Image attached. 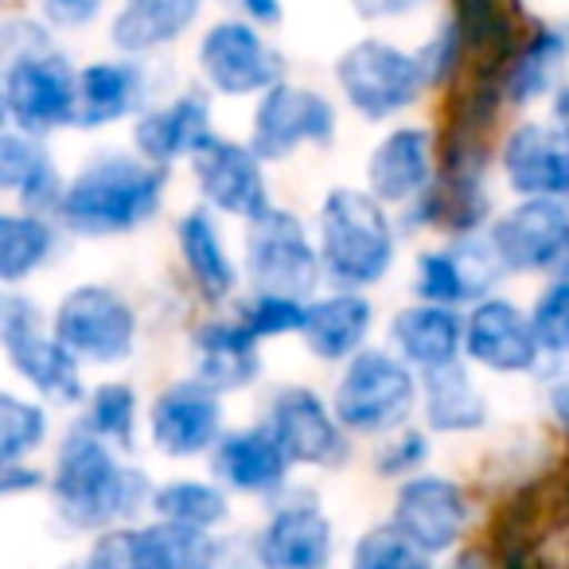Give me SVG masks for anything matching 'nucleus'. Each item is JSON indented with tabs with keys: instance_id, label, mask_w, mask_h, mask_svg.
Masks as SVG:
<instances>
[{
	"instance_id": "1",
	"label": "nucleus",
	"mask_w": 569,
	"mask_h": 569,
	"mask_svg": "<svg viewBox=\"0 0 569 569\" xmlns=\"http://www.w3.org/2000/svg\"><path fill=\"white\" fill-rule=\"evenodd\" d=\"M152 480L141 468L126 465L113 445L94 437L87 426H71L51 468V499L59 519L71 530L129 527L141 511H152Z\"/></svg>"
},
{
	"instance_id": "2",
	"label": "nucleus",
	"mask_w": 569,
	"mask_h": 569,
	"mask_svg": "<svg viewBox=\"0 0 569 569\" xmlns=\"http://www.w3.org/2000/svg\"><path fill=\"white\" fill-rule=\"evenodd\" d=\"M0 110L9 129L48 137L79 118V71L36 20L12 17L0 28Z\"/></svg>"
},
{
	"instance_id": "3",
	"label": "nucleus",
	"mask_w": 569,
	"mask_h": 569,
	"mask_svg": "<svg viewBox=\"0 0 569 569\" xmlns=\"http://www.w3.org/2000/svg\"><path fill=\"white\" fill-rule=\"evenodd\" d=\"M168 191V168L141 152L106 149L67 180L56 219L79 238H113L144 227L160 211Z\"/></svg>"
},
{
	"instance_id": "4",
	"label": "nucleus",
	"mask_w": 569,
	"mask_h": 569,
	"mask_svg": "<svg viewBox=\"0 0 569 569\" xmlns=\"http://www.w3.org/2000/svg\"><path fill=\"white\" fill-rule=\"evenodd\" d=\"M317 246L332 289L367 293L395 266L398 230L367 188H332L317 214Z\"/></svg>"
},
{
	"instance_id": "5",
	"label": "nucleus",
	"mask_w": 569,
	"mask_h": 569,
	"mask_svg": "<svg viewBox=\"0 0 569 569\" xmlns=\"http://www.w3.org/2000/svg\"><path fill=\"white\" fill-rule=\"evenodd\" d=\"M421 406V379L402 356L387 348L359 351L332 390V410L348 433L390 437L406 429L410 413Z\"/></svg>"
},
{
	"instance_id": "6",
	"label": "nucleus",
	"mask_w": 569,
	"mask_h": 569,
	"mask_svg": "<svg viewBox=\"0 0 569 569\" xmlns=\"http://www.w3.org/2000/svg\"><path fill=\"white\" fill-rule=\"evenodd\" d=\"M0 348L9 356L12 371L48 402L79 406L90 398L82 382V363L59 343L56 328L51 320H43L36 301H28L17 289L0 297Z\"/></svg>"
},
{
	"instance_id": "7",
	"label": "nucleus",
	"mask_w": 569,
	"mask_h": 569,
	"mask_svg": "<svg viewBox=\"0 0 569 569\" xmlns=\"http://www.w3.org/2000/svg\"><path fill=\"white\" fill-rule=\"evenodd\" d=\"M336 87L343 102L363 121H390L421 98L426 79L413 51H402L387 40H359L336 59Z\"/></svg>"
},
{
	"instance_id": "8",
	"label": "nucleus",
	"mask_w": 569,
	"mask_h": 569,
	"mask_svg": "<svg viewBox=\"0 0 569 569\" xmlns=\"http://www.w3.org/2000/svg\"><path fill=\"white\" fill-rule=\"evenodd\" d=\"M246 277L258 293L312 301L325 281L320 246H312L305 222L284 207H273L266 219L250 222L246 234Z\"/></svg>"
},
{
	"instance_id": "9",
	"label": "nucleus",
	"mask_w": 569,
	"mask_h": 569,
	"mask_svg": "<svg viewBox=\"0 0 569 569\" xmlns=\"http://www.w3.org/2000/svg\"><path fill=\"white\" fill-rule=\"evenodd\" d=\"M51 328L79 363L113 367L137 348V312L110 284H74L51 312Z\"/></svg>"
},
{
	"instance_id": "10",
	"label": "nucleus",
	"mask_w": 569,
	"mask_h": 569,
	"mask_svg": "<svg viewBox=\"0 0 569 569\" xmlns=\"http://www.w3.org/2000/svg\"><path fill=\"white\" fill-rule=\"evenodd\" d=\"M488 242L507 273H546L569 281V203L519 199L488 222Z\"/></svg>"
},
{
	"instance_id": "11",
	"label": "nucleus",
	"mask_w": 569,
	"mask_h": 569,
	"mask_svg": "<svg viewBox=\"0 0 569 569\" xmlns=\"http://www.w3.org/2000/svg\"><path fill=\"white\" fill-rule=\"evenodd\" d=\"M203 82L219 98H261L284 82V59L250 20H219L196 51Z\"/></svg>"
},
{
	"instance_id": "12",
	"label": "nucleus",
	"mask_w": 569,
	"mask_h": 569,
	"mask_svg": "<svg viewBox=\"0 0 569 569\" xmlns=\"http://www.w3.org/2000/svg\"><path fill=\"white\" fill-rule=\"evenodd\" d=\"M246 550L258 569H332L336 530L312 491H289L253 530Z\"/></svg>"
},
{
	"instance_id": "13",
	"label": "nucleus",
	"mask_w": 569,
	"mask_h": 569,
	"mask_svg": "<svg viewBox=\"0 0 569 569\" xmlns=\"http://www.w3.org/2000/svg\"><path fill=\"white\" fill-rule=\"evenodd\" d=\"M261 426L277 437L289 460L305 468H340L351 457L348 429L340 426L332 402L309 387H281L273 390Z\"/></svg>"
},
{
	"instance_id": "14",
	"label": "nucleus",
	"mask_w": 569,
	"mask_h": 569,
	"mask_svg": "<svg viewBox=\"0 0 569 569\" xmlns=\"http://www.w3.org/2000/svg\"><path fill=\"white\" fill-rule=\"evenodd\" d=\"M336 106L320 90L277 82L258 98L250 126V149L261 160L293 157L301 144H332Z\"/></svg>"
},
{
	"instance_id": "15",
	"label": "nucleus",
	"mask_w": 569,
	"mask_h": 569,
	"mask_svg": "<svg viewBox=\"0 0 569 569\" xmlns=\"http://www.w3.org/2000/svg\"><path fill=\"white\" fill-rule=\"evenodd\" d=\"M191 176L207 207L234 219L258 222L273 211L266 183V160L242 141L214 133L203 149L191 157Z\"/></svg>"
},
{
	"instance_id": "16",
	"label": "nucleus",
	"mask_w": 569,
	"mask_h": 569,
	"mask_svg": "<svg viewBox=\"0 0 569 569\" xmlns=\"http://www.w3.org/2000/svg\"><path fill=\"white\" fill-rule=\"evenodd\" d=\"M390 522L402 535H410L426 553L441 558L452 553L465 538L468 522H472V507L468 496L452 476L441 472H421L413 480H402L390 503Z\"/></svg>"
},
{
	"instance_id": "17",
	"label": "nucleus",
	"mask_w": 569,
	"mask_h": 569,
	"mask_svg": "<svg viewBox=\"0 0 569 569\" xmlns=\"http://www.w3.org/2000/svg\"><path fill=\"white\" fill-rule=\"evenodd\" d=\"M149 441L172 460H191L214 452L222 441V395L191 375L176 379L149 406Z\"/></svg>"
},
{
	"instance_id": "18",
	"label": "nucleus",
	"mask_w": 569,
	"mask_h": 569,
	"mask_svg": "<svg viewBox=\"0 0 569 569\" xmlns=\"http://www.w3.org/2000/svg\"><path fill=\"white\" fill-rule=\"evenodd\" d=\"M367 191L387 207H413L441 176L437 133L426 126H398L367 157Z\"/></svg>"
},
{
	"instance_id": "19",
	"label": "nucleus",
	"mask_w": 569,
	"mask_h": 569,
	"mask_svg": "<svg viewBox=\"0 0 569 569\" xmlns=\"http://www.w3.org/2000/svg\"><path fill=\"white\" fill-rule=\"evenodd\" d=\"M503 261L496 258L488 234L457 238L452 246H437L418 258V289L421 301L460 309V305H480L491 297L496 281L503 277Z\"/></svg>"
},
{
	"instance_id": "20",
	"label": "nucleus",
	"mask_w": 569,
	"mask_h": 569,
	"mask_svg": "<svg viewBox=\"0 0 569 569\" xmlns=\"http://www.w3.org/2000/svg\"><path fill=\"white\" fill-rule=\"evenodd\" d=\"M499 172L519 199L569 203V137L553 121H522L499 144Z\"/></svg>"
},
{
	"instance_id": "21",
	"label": "nucleus",
	"mask_w": 569,
	"mask_h": 569,
	"mask_svg": "<svg viewBox=\"0 0 569 569\" xmlns=\"http://www.w3.org/2000/svg\"><path fill=\"white\" fill-rule=\"evenodd\" d=\"M465 356L496 375H530L546 359L535 325H530V312H522L507 297H488V301L468 309Z\"/></svg>"
},
{
	"instance_id": "22",
	"label": "nucleus",
	"mask_w": 569,
	"mask_h": 569,
	"mask_svg": "<svg viewBox=\"0 0 569 569\" xmlns=\"http://www.w3.org/2000/svg\"><path fill=\"white\" fill-rule=\"evenodd\" d=\"M452 24L465 40V71L507 79L515 51L527 40L522 0H452Z\"/></svg>"
},
{
	"instance_id": "23",
	"label": "nucleus",
	"mask_w": 569,
	"mask_h": 569,
	"mask_svg": "<svg viewBox=\"0 0 569 569\" xmlns=\"http://www.w3.org/2000/svg\"><path fill=\"white\" fill-rule=\"evenodd\" d=\"M289 472L293 460L266 426L230 429L211 452V476L242 496H284Z\"/></svg>"
},
{
	"instance_id": "24",
	"label": "nucleus",
	"mask_w": 569,
	"mask_h": 569,
	"mask_svg": "<svg viewBox=\"0 0 569 569\" xmlns=\"http://www.w3.org/2000/svg\"><path fill=\"white\" fill-rule=\"evenodd\" d=\"M214 137L211 129V98L203 90H183L172 102L144 110L133 126V149L149 164L168 168L183 157H196L207 141Z\"/></svg>"
},
{
	"instance_id": "25",
	"label": "nucleus",
	"mask_w": 569,
	"mask_h": 569,
	"mask_svg": "<svg viewBox=\"0 0 569 569\" xmlns=\"http://www.w3.org/2000/svg\"><path fill=\"white\" fill-rule=\"evenodd\" d=\"M196 379L214 395H234L261 379V340L242 320H207L191 336Z\"/></svg>"
},
{
	"instance_id": "26",
	"label": "nucleus",
	"mask_w": 569,
	"mask_h": 569,
	"mask_svg": "<svg viewBox=\"0 0 569 569\" xmlns=\"http://www.w3.org/2000/svg\"><path fill=\"white\" fill-rule=\"evenodd\" d=\"M390 351L402 356L421 375L460 363V356H465V317L457 309L429 301L398 309L395 320H390Z\"/></svg>"
},
{
	"instance_id": "27",
	"label": "nucleus",
	"mask_w": 569,
	"mask_h": 569,
	"mask_svg": "<svg viewBox=\"0 0 569 569\" xmlns=\"http://www.w3.org/2000/svg\"><path fill=\"white\" fill-rule=\"evenodd\" d=\"M371 325H375V309L363 293L332 289V293L309 301L301 340L325 363H351L359 351H367Z\"/></svg>"
},
{
	"instance_id": "28",
	"label": "nucleus",
	"mask_w": 569,
	"mask_h": 569,
	"mask_svg": "<svg viewBox=\"0 0 569 569\" xmlns=\"http://www.w3.org/2000/svg\"><path fill=\"white\" fill-rule=\"evenodd\" d=\"M0 188L20 199V211L59 214L67 196V180L59 176L51 152L43 149V137L4 129L0 133Z\"/></svg>"
},
{
	"instance_id": "29",
	"label": "nucleus",
	"mask_w": 569,
	"mask_h": 569,
	"mask_svg": "<svg viewBox=\"0 0 569 569\" xmlns=\"http://www.w3.org/2000/svg\"><path fill=\"white\" fill-rule=\"evenodd\" d=\"M144 71L137 67V59H102L79 71V129H106L113 121L129 118L141 110L144 102Z\"/></svg>"
},
{
	"instance_id": "30",
	"label": "nucleus",
	"mask_w": 569,
	"mask_h": 569,
	"mask_svg": "<svg viewBox=\"0 0 569 569\" xmlns=\"http://www.w3.org/2000/svg\"><path fill=\"white\" fill-rule=\"evenodd\" d=\"M176 246H180V258H183V266H188L196 293L203 297L207 305H222L234 297L238 269H234V261H230L227 242H222L211 211L196 207V211L183 214V219L176 222Z\"/></svg>"
},
{
	"instance_id": "31",
	"label": "nucleus",
	"mask_w": 569,
	"mask_h": 569,
	"mask_svg": "<svg viewBox=\"0 0 569 569\" xmlns=\"http://www.w3.org/2000/svg\"><path fill=\"white\" fill-rule=\"evenodd\" d=\"M203 12V0H126L110 24V40L121 56H149L176 43Z\"/></svg>"
},
{
	"instance_id": "32",
	"label": "nucleus",
	"mask_w": 569,
	"mask_h": 569,
	"mask_svg": "<svg viewBox=\"0 0 569 569\" xmlns=\"http://www.w3.org/2000/svg\"><path fill=\"white\" fill-rule=\"evenodd\" d=\"M569 63V32L566 28L538 24L530 28V36L522 40V48L515 51L511 67H507V102L511 106H530L542 98L558 94V79Z\"/></svg>"
},
{
	"instance_id": "33",
	"label": "nucleus",
	"mask_w": 569,
	"mask_h": 569,
	"mask_svg": "<svg viewBox=\"0 0 569 569\" xmlns=\"http://www.w3.org/2000/svg\"><path fill=\"white\" fill-rule=\"evenodd\" d=\"M421 413L433 433H476L488 426V398L460 363L421 375Z\"/></svg>"
},
{
	"instance_id": "34",
	"label": "nucleus",
	"mask_w": 569,
	"mask_h": 569,
	"mask_svg": "<svg viewBox=\"0 0 569 569\" xmlns=\"http://www.w3.org/2000/svg\"><path fill=\"white\" fill-rule=\"evenodd\" d=\"M63 569H180V561L164 522H129L102 530L90 550Z\"/></svg>"
},
{
	"instance_id": "35",
	"label": "nucleus",
	"mask_w": 569,
	"mask_h": 569,
	"mask_svg": "<svg viewBox=\"0 0 569 569\" xmlns=\"http://www.w3.org/2000/svg\"><path fill=\"white\" fill-rule=\"evenodd\" d=\"M51 253H56V227L48 222V214H0V281H4V289L24 284L36 269L48 266Z\"/></svg>"
},
{
	"instance_id": "36",
	"label": "nucleus",
	"mask_w": 569,
	"mask_h": 569,
	"mask_svg": "<svg viewBox=\"0 0 569 569\" xmlns=\"http://www.w3.org/2000/svg\"><path fill=\"white\" fill-rule=\"evenodd\" d=\"M152 519L188 530H219L230 519V496L211 480H168L152 496Z\"/></svg>"
},
{
	"instance_id": "37",
	"label": "nucleus",
	"mask_w": 569,
	"mask_h": 569,
	"mask_svg": "<svg viewBox=\"0 0 569 569\" xmlns=\"http://www.w3.org/2000/svg\"><path fill=\"white\" fill-rule=\"evenodd\" d=\"M137 413H141V402L129 382H102L90 390L82 426L118 452H129L137 445Z\"/></svg>"
},
{
	"instance_id": "38",
	"label": "nucleus",
	"mask_w": 569,
	"mask_h": 569,
	"mask_svg": "<svg viewBox=\"0 0 569 569\" xmlns=\"http://www.w3.org/2000/svg\"><path fill=\"white\" fill-rule=\"evenodd\" d=\"M348 569H437V558L421 550L410 535H402L395 522H379L356 538Z\"/></svg>"
},
{
	"instance_id": "39",
	"label": "nucleus",
	"mask_w": 569,
	"mask_h": 569,
	"mask_svg": "<svg viewBox=\"0 0 569 569\" xmlns=\"http://www.w3.org/2000/svg\"><path fill=\"white\" fill-rule=\"evenodd\" d=\"M48 441V410L12 390L0 395V465H20Z\"/></svg>"
},
{
	"instance_id": "40",
	"label": "nucleus",
	"mask_w": 569,
	"mask_h": 569,
	"mask_svg": "<svg viewBox=\"0 0 569 569\" xmlns=\"http://www.w3.org/2000/svg\"><path fill=\"white\" fill-rule=\"evenodd\" d=\"M305 312H309V301L277 297V293H253V301L242 305L238 320L266 343V340H277V336H301Z\"/></svg>"
},
{
	"instance_id": "41",
	"label": "nucleus",
	"mask_w": 569,
	"mask_h": 569,
	"mask_svg": "<svg viewBox=\"0 0 569 569\" xmlns=\"http://www.w3.org/2000/svg\"><path fill=\"white\" fill-rule=\"evenodd\" d=\"M418 67H421V79H426L429 90H445L465 74V40H460L457 24L445 20V24L433 28L426 43L418 51Z\"/></svg>"
},
{
	"instance_id": "42",
	"label": "nucleus",
	"mask_w": 569,
	"mask_h": 569,
	"mask_svg": "<svg viewBox=\"0 0 569 569\" xmlns=\"http://www.w3.org/2000/svg\"><path fill=\"white\" fill-rule=\"evenodd\" d=\"M530 325L546 359L569 356V281H550L530 309Z\"/></svg>"
},
{
	"instance_id": "43",
	"label": "nucleus",
	"mask_w": 569,
	"mask_h": 569,
	"mask_svg": "<svg viewBox=\"0 0 569 569\" xmlns=\"http://www.w3.org/2000/svg\"><path fill=\"white\" fill-rule=\"evenodd\" d=\"M429 465V433H421V429H398V433H390L387 441L379 445V452H375V472L382 476V480H413V476H421V468Z\"/></svg>"
},
{
	"instance_id": "44",
	"label": "nucleus",
	"mask_w": 569,
	"mask_h": 569,
	"mask_svg": "<svg viewBox=\"0 0 569 569\" xmlns=\"http://www.w3.org/2000/svg\"><path fill=\"white\" fill-rule=\"evenodd\" d=\"M102 9L106 0H40L48 28H59V32H79V28L94 24L102 17Z\"/></svg>"
},
{
	"instance_id": "45",
	"label": "nucleus",
	"mask_w": 569,
	"mask_h": 569,
	"mask_svg": "<svg viewBox=\"0 0 569 569\" xmlns=\"http://www.w3.org/2000/svg\"><path fill=\"white\" fill-rule=\"evenodd\" d=\"M43 483H51V480L36 465H28V460H20V465H0V496H9V499L28 496V491L43 488Z\"/></svg>"
},
{
	"instance_id": "46",
	"label": "nucleus",
	"mask_w": 569,
	"mask_h": 569,
	"mask_svg": "<svg viewBox=\"0 0 569 569\" xmlns=\"http://www.w3.org/2000/svg\"><path fill=\"white\" fill-rule=\"evenodd\" d=\"M348 4L363 20H398V17H410V12L426 9L429 0H348Z\"/></svg>"
},
{
	"instance_id": "47",
	"label": "nucleus",
	"mask_w": 569,
	"mask_h": 569,
	"mask_svg": "<svg viewBox=\"0 0 569 569\" xmlns=\"http://www.w3.org/2000/svg\"><path fill=\"white\" fill-rule=\"evenodd\" d=\"M227 4L238 12V20H250L258 28H273L284 17L281 0H227Z\"/></svg>"
},
{
	"instance_id": "48",
	"label": "nucleus",
	"mask_w": 569,
	"mask_h": 569,
	"mask_svg": "<svg viewBox=\"0 0 569 569\" xmlns=\"http://www.w3.org/2000/svg\"><path fill=\"white\" fill-rule=\"evenodd\" d=\"M546 402H550V413L558 418V426L569 429V367L550 379V387H546Z\"/></svg>"
},
{
	"instance_id": "49",
	"label": "nucleus",
	"mask_w": 569,
	"mask_h": 569,
	"mask_svg": "<svg viewBox=\"0 0 569 569\" xmlns=\"http://www.w3.org/2000/svg\"><path fill=\"white\" fill-rule=\"evenodd\" d=\"M550 121H553V126L561 129V133L569 137V82H566V87L558 90V94L550 98Z\"/></svg>"
},
{
	"instance_id": "50",
	"label": "nucleus",
	"mask_w": 569,
	"mask_h": 569,
	"mask_svg": "<svg viewBox=\"0 0 569 569\" xmlns=\"http://www.w3.org/2000/svg\"><path fill=\"white\" fill-rule=\"evenodd\" d=\"M452 569H499V566H491V561L483 558L480 550H465V553H457V561H452Z\"/></svg>"
},
{
	"instance_id": "51",
	"label": "nucleus",
	"mask_w": 569,
	"mask_h": 569,
	"mask_svg": "<svg viewBox=\"0 0 569 569\" xmlns=\"http://www.w3.org/2000/svg\"><path fill=\"white\" fill-rule=\"evenodd\" d=\"M227 569H258V566H253L250 550H246V553H234V558L227 561Z\"/></svg>"
}]
</instances>
